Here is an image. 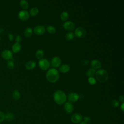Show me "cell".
Segmentation results:
<instances>
[{
	"label": "cell",
	"instance_id": "6da1fadb",
	"mask_svg": "<svg viewBox=\"0 0 124 124\" xmlns=\"http://www.w3.org/2000/svg\"><path fill=\"white\" fill-rule=\"evenodd\" d=\"M46 78L47 80L51 83L56 82L59 78L58 71L54 68H50L46 73Z\"/></svg>",
	"mask_w": 124,
	"mask_h": 124
},
{
	"label": "cell",
	"instance_id": "7a4b0ae2",
	"mask_svg": "<svg viewBox=\"0 0 124 124\" xmlns=\"http://www.w3.org/2000/svg\"><path fill=\"white\" fill-rule=\"evenodd\" d=\"M53 98L57 104L58 105H62L65 102L66 95L63 91L61 90H57L53 94Z\"/></svg>",
	"mask_w": 124,
	"mask_h": 124
},
{
	"label": "cell",
	"instance_id": "3957f363",
	"mask_svg": "<svg viewBox=\"0 0 124 124\" xmlns=\"http://www.w3.org/2000/svg\"><path fill=\"white\" fill-rule=\"evenodd\" d=\"M95 74L97 80L101 83L105 82L108 78V72L103 69L98 70L95 72Z\"/></svg>",
	"mask_w": 124,
	"mask_h": 124
},
{
	"label": "cell",
	"instance_id": "277c9868",
	"mask_svg": "<svg viewBox=\"0 0 124 124\" xmlns=\"http://www.w3.org/2000/svg\"><path fill=\"white\" fill-rule=\"evenodd\" d=\"M39 66L41 69L43 70H47L50 66V63L49 61L46 59H41L38 62Z\"/></svg>",
	"mask_w": 124,
	"mask_h": 124
},
{
	"label": "cell",
	"instance_id": "5b68a950",
	"mask_svg": "<svg viewBox=\"0 0 124 124\" xmlns=\"http://www.w3.org/2000/svg\"><path fill=\"white\" fill-rule=\"evenodd\" d=\"M75 34L78 38H84L86 36V31L82 27H78L75 31Z\"/></svg>",
	"mask_w": 124,
	"mask_h": 124
},
{
	"label": "cell",
	"instance_id": "8992f818",
	"mask_svg": "<svg viewBox=\"0 0 124 124\" xmlns=\"http://www.w3.org/2000/svg\"><path fill=\"white\" fill-rule=\"evenodd\" d=\"M71 120L73 123L78 124L81 122L82 120V116L80 113H76L72 115Z\"/></svg>",
	"mask_w": 124,
	"mask_h": 124
},
{
	"label": "cell",
	"instance_id": "52a82bcc",
	"mask_svg": "<svg viewBox=\"0 0 124 124\" xmlns=\"http://www.w3.org/2000/svg\"><path fill=\"white\" fill-rule=\"evenodd\" d=\"M29 13L26 10H21L18 13V17L21 20L26 21L29 19Z\"/></svg>",
	"mask_w": 124,
	"mask_h": 124
},
{
	"label": "cell",
	"instance_id": "ba28073f",
	"mask_svg": "<svg viewBox=\"0 0 124 124\" xmlns=\"http://www.w3.org/2000/svg\"><path fill=\"white\" fill-rule=\"evenodd\" d=\"M63 27L67 31H72L75 29V25L72 21H67L63 24Z\"/></svg>",
	"mask_w": 124,
	"mask_h": 124
},
{
	"label": "cell",
	"instance_id": "9c48e42d",
	"mask_svg": "<svg viewBox=\"0 0 124 124\" xmlns=\"http://www.w3.org/2000/svg\"><path fill=\"white\" fill-rule=\"evenodd\" d=\"M1 56L5 60H9L12 58L13 53L9 50H8V49L4 50L1 53Z\"/></svg>",
	"mask_w": 124,
	"mask_h": 124
},
{
	"label": "cell",
	"instance_id": "30bf717a",
	"mask_svg": "<svg viewBox=\"0 0 124 124\" xmlns=\"http://www.w3.org/2000/svg\"><path fill=\"white\" fill-rule=\"evenodd\" d=\"M34 32L37 35H42L46 31V29L44 26L38 25L36 26L33 30Z\"/></svg>",
	"mask_w": 124,
	"mask_h": 124
},
{
	"label": "cell",
	"instance_id": "8fae6325",
	"mask_svg": "<svg viewBox=\"0 0 124 124\" xmlns=\"http://www.w3.org/2000/svg\"><path fill=\"white\" fill-rule=\"evenodd\" d=\"M64 108L65 111L68 113H71L73 111L74 107L72 104L70 102L65 103L64 105Z\"/></svg>",
	"mask_w": 124,
	"mask_h": 124
},
{
	"label": "cell",
	"instance_id": "7c38bea8",
	"mask_svg": "<svg viewBox=\"0 0 124 124\" xmlns=\"http://www.w3.org/2000/svg\"><path fill=\"white\" fill-rule=\"evenodd\" d=\"M79 95L76 93H71L68 96V99L70 102H75L79 98Z\"/></svg>",
	"mask_w": 124,
	"mask_h": 124
},
{
	"label": "cell",
	"instance_id": "4fadbf2b",
	"mask_svg": "<svg viewBox=\"0 0 124 124\" xmlns=\"http://www.w3.org/2000/svg\"><path fill=\"white\" fill-rule=\"evenodd\" d=\"M61 64V59L57 56L54 57L51 60V64L54 67H58Z\"/></svg>",
	"mask_w": 124,
	"mask_h": 124
},
{
	"label": "cell",
	"instance_id": "5bb4252c",
	"mask_svg": "<svg viewBox=\"0 0 124 124\" xmlns=\"http://www.w3.org/2000/svg\"><path fill=\"white\" fill-rule=\"evenodd\" d=\"M91 65L92 68L93 69H99L101 67V63L97 60H93L91 62Z\"/></svg>",
	"mask_w": 124,
	"mask_h": 124
},
{
	"label": "cell",
	"instance_id": "9a60e30c",
	"mask_svg": "<svg viewBox=\"0 0 124 124\" xmlns=\"http://www.w3.org/2000/svg\"><path fill=\"white\" fill-rule=\"evenodd\" d=\"M36 66V63L33 61H28L25 64V67L28 70H31L33 69Z\"/></svg>",
	"mask_w": 124,
	"mask_h": 124
},
{
	"label": "cell",
	"instance_id": "2e32d148",
	"mask_svg": "<svg viewBox=\"0 0 124 124\" xmlns=\"http://www.w3.org/2000/svg\"><path fill=\"white\" fill-rule=\"evenodd\" d=\"M12 50L14 53H17L20 51L21 48V46L19 43H15L12 46Z\"/></svg>",
	"mask_w": 124,
	"mask_h": 124
},
{
	"label": "cell",
	"instance_id": "e0dca14e",
	"mask_svg": "<svg viewBox=\"0 0 124 124\" xmlns=\"http://www.w3.org/2000/svg\"><path fill=\"white\" fill-rule=\"evenodd\" d=\"M70 66L67 64H64L62 65L60 68H59V70L62 73H66L68 72L70 70Z\"/></svg>",
	"mask_w": 124,
	"mask_h": 124
},
{
	"label": "cell",
	"instance_id": "ac0fdd59",
	"mask_svg": "<svg viewBox=\"0 0 124 124\" xmlns=\"http://www.w3.org/2000/svg\"><path fill=\"white\" fill-rule=\"evenodd\" d=\"M61 18L63 21H66L69 18V14L67 11H63L61 14L60 16Z\"/></svg>",
	"mask_w": 124,
	"mask_h": 124
},
{
	"label": "cell",
	"instance_id": "d6986e66",
	"mask_svg": "<svg viewBox=\"0 0 124 124\" xmlns=\"http://www.w3.org/2000/svg\"><path fill=\"white\" fill-rule=\"evenodd\" d=\"M38 12H39V10L38 8L36 7H33L31 8L30 11V14L32 16H36L38 14Z\"/></svg>",
	"mask_w": 124,
	"mask_h": 124
},
{
	"label": "cell",
	"instance_id": "ffe728a7",
	"mask_svg": "<svg viewBox=\"0 0 124 124\" xmlns=\"http://www.w3.org/2000/svg\"><path fill=\"white\" fill-rule=\"evenodd\" d=\"M32 33V30L30 27H28L24 31V35L27 37H30Z\"/></svg>",
	"mask_w": 124,
	"mask_h": 124
},
{
	"label": "cell",
	"instance_id": "44dd1931",
	"mask_svg": "<svg viewBox=\"0 0 124 124\" xmlns=\"http://www.w3.org/2000/svg\"><path fill=\"white\" fill-rule=\"evenodd\" d=\"M44 52L42 49H38L35 53L36 57L38 59H41V58L44 56Z\"/></svg>",
	"mask_w": 124,
	"mask_h": 124
},
{
	"label": "cell",
	"instance_id": "7402d4cb",
	"mask_svg": "<svg viewBox=\"0 0 124 124\" xmlns=\"http://www.w3.org/2000/svg\"><path fill=\"white\" fill-rule=\"evenodd\" d=\"M96 71L93 68H90L88 69V70L86 72V75L89 77H93V76H94L95 74Z\"/></svg>",
	"mask_w": 124,
	"mask_h": 124
},
{
	"label": "cell",
	"instance_id": "603a6c76",
	"mask_svg": "<svg viewBox=\"0 0 124 124\" xmlns=\"http://www.w3.org/2000/svg\"><path fill=\"white\" fill-rule=\"evenodd\" d=\"M12 95H13V98L15 100H16L19 99L20 98V96H21L19 92L17 90L14 91V92H13V93H12Z\"/></svg>",
	"mask_w": 124,
	"mask_h": 124
},
{
	"label": "cell",
	"instance_id": "cb8c5ba5",
	"mask_svg": "<svg viewBox=\"0 0 124 124\" xmlns=\"http://www.w3.org/2000/svg\"><path fill=\"white\" fill-rule=\"evenodd\" d=\"M20 6L23 9H27L29 6V4L28 2L26 0H22L20 1Z\"/></svg>",
	"mask_w": 124,
	"mask_h": 124
},
{
	"label": "cell",
	"instance_id": "d4e9b609",
	"mask_svg": "<svg viewBox=\"0 0 124 124\" xmlns=\"http://www.w3.org/2000/svg\"><path fill=\"white\" fill-rule=\"evenodd\" d=\"M14 118V115L12 113H7L6 115H5V119L8 121H10L13 120Z\"/></svg>",
	"mask_w": 124,
	"mask_h": 124
},
{
	"label": "cell",
	"instance_id": "484cf974",
	"mask_svg": "<svg viewBox=\"0 0 124 124\" xmlns=\"http://www.w3.org/2000/svg\"><path fill=\"white\" fill-rule=\"evenodd\" d=\"M46 30L48 32L52 33V34L55 33L56 31V30L55 28L52 26H47L46 27Z\"/></svg>",
	"mask_w": 124,
	"mask_h": 124
},
{
	"label": "cell",
	"instance_id": "4316f807",
	"mask_svg": "<svg viewBox=\"0 0 124 124\" xmlns=\"http://www.w3.org/2000/svg\"><path fill=\"white\" fill-rule=\"evenodd\" d=\"M74 36V33L72 32H68L65 35V39L67 40H71L73 39Z\"/></svg>",
	"mask_w": 124,
	"mask_h": 124
},
{
	"label": "cell",
	"instance_id": "83f0119b",
	"mask_svg": "<svg viewBox=\"0 0 124 124\" xmlns=\"http://www.w3.org/2000/svg\"><path fill=\"white\" fill-rule=\"evenodd\" d=\"M7 64L8 67L10 69H13L15 67L14 62L12 60H9V61H8Z\"/></svg>",
	"mask_w": 124,
	"mask_h": 124
},
{
	"label": "cell",
	"instance_id": "f1b7e54d",
	"mask_svg": "<svg viewBox=\"0 0 124 124\" xmlns=\"http://www.w3.org/2000/svg\"><path fill=\"white\" fill-rule=\"evenodd\" d=\"M111 105L113 107H117L119 106V102L117 100L113 99L111 101Z\"/></svg>",
	"mask_w": 124,
	"mask_h": 124
},
{
	"label": "cell",
	"instance_id": "f546056e",
	"mask_svg": "<svg viewBox=\"0 0 124 124\" xmlns=\"http://www.w3.org/2000/svg\"><path fill=\"white\" fill-rule=\"evenodd\" d=\"M88 82L91 85H94L96 83V80L93 77H89L88 79Z\"/></svg>",
	"mask_w": 124,
	"mask_h": 124
},
{
	"label": "cell",
	"instance_id": "4dcf8cb0",
	"mask_svg": "<svg viewBox=\"0 0 124 124\" xmlns=\"http://www.w3.org/2000/svg\"><path fill=\"white\" fill-rule=\"evenodd\" d=\"M84 122H86L87 124H90L92 122V120H91V119L89 117H88V116H85L84 117Z\"/></svg>",
	"mask_w": 124,
	"mask_h": 124
},
{
	"label": "cell",
	"instance_id": "1f68e13d",
	"mask_svg": "<svg viewBox=\"0 0 124 124\" xmlns=\"http://www.w3.org/2000/svg\"><path fill=\"white\" fill-rule=\"evenodd\" d=\"M4 120H5V114L3 112L0 111V123L3 122Z\"/></svg>",
	"mask_w": 124,
	"mask_h": 124
},
{
	"label": "cell",
	"instance_id": "d6a6232c",
	"mask_svg": "<svg viewBox=\"0 0 124 124\" xmlns=\"http://www.w3.org/2000/svg\"><path fill=\"white\" fill-rule=\"evenodd\" d=\"M89 63V61L87 60L84 59L81 61V64L83 66H87Z\"/></svg>",
	"mask_w": 124,
	"mask_h": 124
},
{
	"label": "cell",
	"instance_id": "836d02e7",
	"mask_svg": "<svg viewBox=\"0 0 124 124\" xmlns=\"http://www.w3.org/2000/svg\"><path fill=\"white\" fill-rule=\"evenodd\" d=\"M21 37L20 35H17L16 38V43H19L21 41Z\"/></svg>",
	"mask_w": 124,
	"mask_h": 124
},
{
	"label": "cell",
	"instance_id": "e575fe53",
	"mask_svg": "<svg viewBox=\"0 0 124 124\" xmlns=\"http://www.w3.org/2000/svg\"><path fill=\"white\" fill-rule=\"evenodd\" d=\"M8 38H9V40L11 41H12L13 40V38H14L13 36V35H12L11 33H9L8 34Z\"/></svg>",
	"mask_w": 124,
	"mask_h": 124
},
{
	"label": "cell",
	"instance_id": "d590c367",
	"mask_svg": "<svg viewBox=\"0 0 124 124\" xmlns=\"http://www.w3.org/2000/svg\"><path fill=\"white\" fill-rule=\"evenodd\" d=\"M119 100L120 102L124 103V96L123 95H120L119 96Z\"/></svg>",
	"mask_w": 124,
	"mask_h": 124
},
{
	"label": "cell",
	"instance_id": "8d00e7d4",
	"mask_svg": "<svg viewBox=\"0 0 124 124\" xmlns=\"http://www.w3.org/2000/svg\"><path fill=\"white\" fill-rule=\"evenodd\" d=\"M124 103H122V104H121V107H120V108H121V110L123 111H124Z\"/></svg>",
	"mask_w": 124,
	"mask_h": 124
},
{
	"label": "cell",
	"instance_id": "74e56055",
	"mask_svg": "<svg viewBox=\"0 0 124 124\" xmlns=\"http://www.w3.org/2000/svg\"><path fill=\"white\" fill-rule=\"evenodd\" d=\"M80 124H87L86 122H85L84 121H83V122H81L80 123Z\"/></svg>",
	"mask_w": 124,
	"mask_h": 124
},
{
	"label": "cell",
	"instance_id": "f35d334b",
	"mask_svg": "<svg viewBox=\"0 0 124 124\" xmlns=\"http://www.w3.org/2000/svg\"><path fill=\"white\" fill-rule=\"evenodd\" d=\"M3 30L1 28H0V33H1L3 32Z\"/></svg>",
	"mask_w": 124,
	"mask_h": 124
},
{
	"label": "cell",
	"instance_id": "ab89813d",
	"mask_svg": "<svg viewBox=\"0 0 124 124\" xmlns=\"http://www.w3.org/2000/svg\"></svg>",
	"mask_w": 124,
	"mask_h": 124
}]
</instances>
